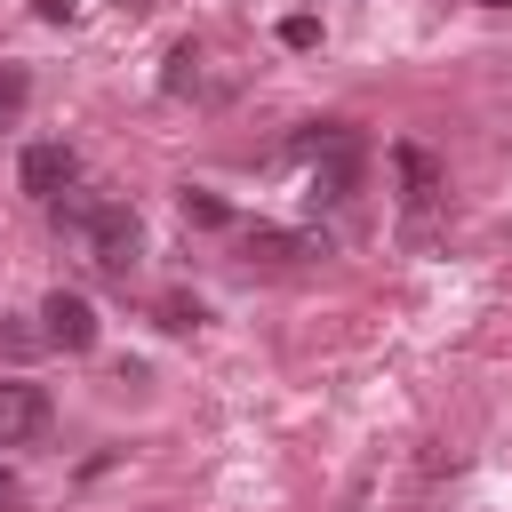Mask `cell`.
Returning <instances> with one entry per match:
<instances>
[{
	"mask_svg": "<svg viewBox=\"0 0 512 512\" xmlns=\"http://www.w3.org/2000/svg\"><path fill=\"white\" fill-rule=\"evenodd\" d=\"M352 184H360V136H344V144H328L320 152V168H312V200H352Z\"/></svg>",
	"mask_w": 512,
	"mask_h": 512,
	"instance_id": "4",
	"label": "cell"
},
{
	"mask_svg": "<svg viewBox=\"0 0 512 512\" xmlns=\"http://www.w3.org/2000/svg\"><path fill=\"white\" fill-rule=\"evenodd\" d=\"M160 320H168V328H192V320H200V304H184V296H168V304H160Z\"/></svg>",
	"mask_w": 512,
	"mask_h": 512,
	"instance_id": "10",
	"label": "cell"
},
{
	"mask_svg": "<svg viewBox=\"0 0 512 512\" xmlns=\"http://www.w3.org/2000/svg\"><path fill=\"white\" fill-rule=\"evenodd\" d=\"M16 104H24V72H0V120H8Z\"/></svg>",
	"mask_w": 512,
	"mask_h": 512,
	"instance_id": "11",
	"label": "cell"
},
{
	"mask_svg": "<svg viewBox=\"0 0 512 512\" xmlns=\"http://www.w3.org/2000/svg\"><path fill=\"white\" fill-rule=\"evenodd\" d=\"M488 8H512V0H488Z\"/></svg>",
	"mask_w": 512,
	"mask_h": 512,
	"instance_id": "14",
	"label": "cell"
},
{
	"mask_svg": "<svg viewBox=\"0 0 512 512\" xmlns=\"http://www.w3.org/2000/svg\"><path fill=\"white\" fill-rule=\"evenodd\" d=\"M40 16H72V0H40Z\"/></svg>",
	"mask_w": 512,
	"mask_h": 512,
	"instance_id": "13",
	"label": "cell"
},
{
	"mask_svg": "<svg viewBox=\"0 0 512 512\" xmlns=\"http://www.w3.org/2000/svg\"><path fill=\"white\" fill-rule=\"evenodd\" d=\"M192 80H200V56L176 48V56H168V88H192Z\"/></svg>",
	"mask_w": 512,
	"mask_h": 512,
	"instance_id": "8",
	"label": "cell"
},
{
	"mask_svg": "<svg viewBox=\"0 0 512 512\" xmlns=\"http://www.w3.org/2000/svg\"><path fill=\"white\" fill-rule=\"evenodd\" d=\"M392 168H400V184H408V208H432V192H440V160L416 152V144H400Z\"/></svg>",
	"mask_w": 512,
	"mask_h": 512,
	"instance_id": "5",
	"label": "cell"
},
{
	"mask_svg": "<svg viewBox=\"0 0 512 512\" xmlns=\"http://www.w3.org/2000/svg\"><path fill=\"white\" fill-rule=\"evenodd\" d=\"M16 176H24V192H32V200H56V192H72V184H80V160H72V144H24Z\"/></svg>",
	"mask_w": 512,
	"mask_h": 512,
	"instance_id": "2",
	"label": "cell"
},
{
	"mask_svg": "<svg viewBox=\"0 0 512 512\" xmlns=\"http://www.w3.org/2000/svg\"><path fill=\"white\" fill-rule=\"evenodd\" d=\"M176 208H184V224H224V200L216 192H184Z\"/></svg>",
	"mask_w": 512,
	"mask_h": 512,
	"instance_id": "7",
	"label": "cell"
},
{
	"mask_svg": "<svg viewBox=\"0 0 512 512\" xmlns=\"http://www.w3.org/2000/svg\"><path fill=\"white\" fill-rule=\"evenodd\" d=\"M248 256L256 264H296V256H320L312 232H248Z\"/></svg>",
	"mask_w": 512,
	"mask_h": 512,
	"instance_id": "6",
	"label": "cell"
},
{
	"mask_svg": "<svg viewBox=\"0 0 512 512\" xmlns=\"http://www.w3.org/2000/svg\"><path fill=\"white\" fill-rule=\"evenodd\" d=\"M280 40H288V48H312V40H320V24H312V16H288V24H280Z\"/></svg>",
	"mask_w": 512,
	"mask_h": 512,
	"instance_id": "9",
	"label": "cell"
},
{
	"mask_svg": "<svg viewBox=\"0 0 512 512\" xmlns=\"http://www.w3.org/2000/svg\"><path fill=\"white\" fill-rule=\"evenodd\" d=\"M0 504H16V472L8 464H0Z\"/></svg>",
	"mask_w": 512,
	"mask_h": 512,
	"instance_id": "12",
	"label": "cell"
},
{
	"mask_svg": "<svg viewBox=\"0 0 512 512\" xmlns=\"http://www.w3.org/2000/svg\"><path fill=\"white\" fill-rule=\"evenodd\" d=\"M40 320H48L40 336H48L56 352H88V344H96V304H88V296H72V288H56V296L40 304Z\"/></svg>",
	"mask_w": 512,
	"mask_h": 512,
	"instance_id": "3",
	"label": "cell"
},
{
	"mask_svg": "<svg viewBox=\"0 0 512 512\" xmlns=\"http://www.w3.org/2000/svg\"><path fill=\"white\" fill-rule=\"evenodd\" d=\"M48 416H56V408H48V392H40V384H24V376H8V384H0V448L40 440V432H48Z\"/></svg>",
	"mask_w": 512,
	"mask_h": 512,
	"instance_id": "1",
	"label": "cell"
}]
</instances>
